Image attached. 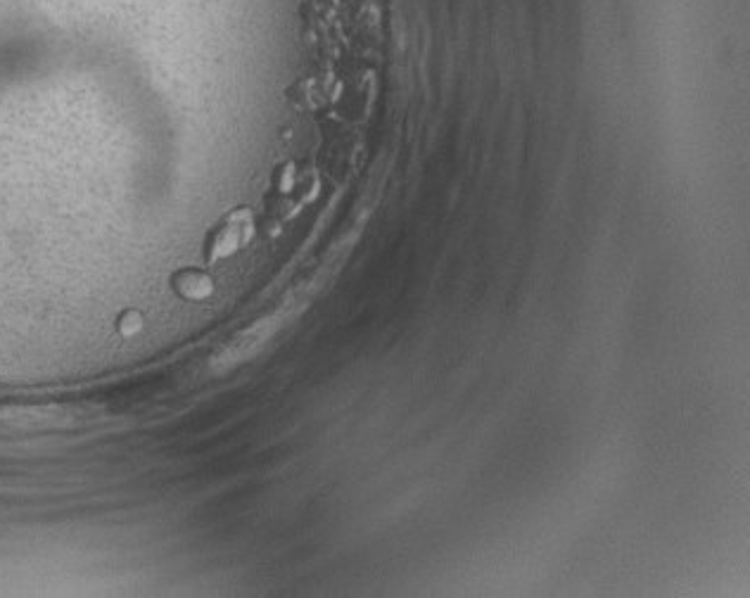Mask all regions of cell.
I'll use <instances>...</instances> for the list:
<instances>
[{
    "label": "cell",
    "instance_id": "6da1fadb",
    "mask_svg": "<svg viewBox=\"0 0 750 598\" xmlns=\"http://www.w3.org/2000/svg\"><path fill=\"white\" fill-rule=\"evenodd\" d=\"M278 326H281V318L271 316V318H264V321H257L252 328L243 330L240 335H235L219 354L212 356V371L214 373L231 371V368L240 366L243 361L252 359V356L262 352V349L266 347V342L276 335Z\"/></svg>",
    "mask_w": 750,
    "mask_h": 598
},
{
    "label": "cell",
    "instance_id": "7a4b0ae2",
    "mask_svg": "<svg viewBox=\"0 0 750 598\" xmlns=\"http://www.w3.org/2000/svg\"><path fill=\"white\" fill-rule=\"evenodd\" d=\"M176 290L186 299H205L212 292V278L202 271H186L176 278Z\"/></svg>",
    "mask_w": 750,
    "mask_h": 598
}]
</instances>
